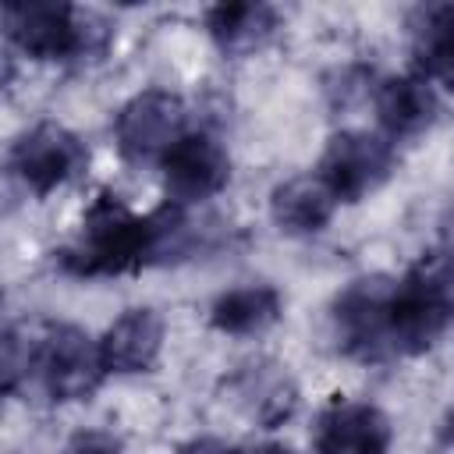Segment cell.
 Returning <instances> with one entry per match:
<instances>
[{
	"label": "cell",
	"mask_w": 454,
	"mask_h": 454,
	"mask_svg": "<svg viewBox=\"0 0 454 454\" xmlns=\"http://www.w3.org/2000/svg\"><path fill=\"white\" fill-rule=\"evenodd\" d=\"M195 241L199 231L188 209L163 202L138 216L110 188H99L82 213L78 238L57 252V262L71 277H121L184 259Z\"/></svg>",
	"instance_id": "6da1fadb"
},
{
	"label": "cell",
	"mask_w": 454,
	"mask_h": 454,
	"mask_svg": "<svg viewBox=\"0 0 454 454\" xmlns=\"http://www.w3.org/2000/svg\"><path fill=\"white\" fill-rule=\"evenodd\" d=\"M454 284L447 252H426L394 280V348L397 355L429 351L450 326Z\"/></svg>",
	"instance_id": "7a4b0ae2"
},
{
	"label": "cell",
	"mask_w": 454,
	"mask_h": 454,
	"mask_svg": "<svg viewBox=\"0 0 454 454\" xmlns=\"http://www.w3.org/2000/svg\"><path fill=\"white\" fill-rule=\"evenodd\" d=\"M330 323L340 351L358 362L397 358L394 348V277L362 273L330 301Z\"/></svg>",
	"instance_id": "3957f363"
},
{
	"label": "cell",
	"mask_w": 454,
	"mask_h": 454,
	"mask_svg": "<svg viewBox=\"0 0 454 454\" xmlns=\"http://www.w3.org/2000/svg\"><path fill=\"white\" fill-rule=\"evenodd\" d=\"M89 14L60 0H7L0 4V32L32 60H71L92 50Z\"/></svg>",
	"instance_id": "277c9868"
},
{
	"label": "cell",
	"mask_w": 454,
	"mask_h": 454,
	"mask_svg": "<svg viewBox=\"0 0 454 454\" xmlns=\"http://www.w3.org/2000/svg\"><path fill=\"white\" fill-rule=\"evenodd\" d=\"M85 167H89L85 142L60 121L32 124L7 149V170L39 199L57 192L60 184L74 181Z\"/></svg>",
	"instance_id": "5b68a950"
},
{
	"label": "cell",
	"mask_w": 454,
	"mask_h": 454,
	"mask_svg": "<svg viewBox=\"0 0 454 454\" xmlns=\"http://www.w3.org/2000/svg\"><path fill=\"white\" fill-rule=\"evenodd\" d=\"M35 369L53 401H85L106 376L99 340L78 323H46L35 340Z\"/></svg>",
	"instance_id": "8992f818"
},
{
	"label": "cell",
	"mask_w": 454,
	"mask_h": 454,
	"mask_svg": "<svg viewBox=\"0 0 454 454\" xmlns=\"http://www.w3.org/2000/svg\"><path fill=\"white\" fill-rule=\"evenodd\" d=\"M188 103L170 89L135 92L114 117V142L128 163H160V156L184 135Z\"/></svg>",
	"instance_id": "52a82bcc"
},
{
	"label": "cell",
	"mask_w": 454,
	"mask_h": 454,
	"mask_svg": "<svg viewBox=\"0 0 454 454\" xmlns=\"http://www.w3.org/2000/svg\"><path fill=\"white\" fill-rule=\"evenodd\" d=\"M394 170H397L394 142L372 131L348 128V131L330 135L316 174L330 184L337 202H362L372 192H380Z\"/></svg>",
	"instance_id": "ba28073f"
},
{
	"label": "cell",
	"mask_w": 454,
	"mask_h": 454,
	"mask_svg": "<svg viewBox=\"0 0 454 454\" xmlns=\"http://www.w3.org/2000/svg\"><path fill=\"white\" fill-rule=\"evenodd\" d=\"M163 192L167 202L192 209L216 199L231 181V153L209 131H184L163 156Z\"/></svg>",
	"instance_id": "9c48e42d"
},
{
	"label": "cell",
	"mask_w": 454,
	"mask_h": 454,
	"mask_svg": "<svg viewBox=\"0 0 454 454\" xmlns=\"http://www.w3.org/2000/svg\"><path fill=\"white\" fill-rule=\"evenodd\" d=\"M394 443V422L380 404L330 397L312 426L316 454H387Z\"/></svg>",
	"instance_id": "30bf717a"
},
{
	"label": "cell",
	"mask_w": 454,
	"mask_h": 454,
	"mask_svg": "<svg viewBox=\"0 0 454 454\" xmlns=\"http://www.w3.org/2000/svg\"><path fill=\"white\" fill-rule=\"evenodd\" d=\"M223 394H227L223 401H231L248 422L262 429L284 426L298 408V383L273 358H255L238 365L223 380Z\"/></svg>",
	"instance_id": "8fae6325"
},
{
	"label": "cell",
	"mask_w": 454,
	"mask_h": 454,
	"mask_svg": "<svg viewBox=\"0 0 454 454\" xmlns=\"http://www.w3.org/2000/svg\"><path fill=\"white\" fill-rule=\"evenodd\" d=\"M372 106H376V121L387 131V142H408L426 135L436 117H440V96L436 85L426 82L422 74L408 71V74H390L380 78L372 89Z\"/></svg>",
	"instance_id": "7c38bea8"
},
{
	"label": "cell",
	"mask_w": 454,
	"mask_h": 454,
	"mask_svg": "<svg viewBox=\"0 0 454 454\" xmlns=\"http://www.w3.org/2000/svg\"><path fill=\"white\" fill-rule=\"evenodd\" d=\"M163 316L149 305H135L124 309L106 333L99 337V358L106 372L117 376H135V372H149L160 362L163 351Z\"/></svg>",
	"instance_id": "4fadbf2b"
},
{
	"label": "cell",
	"mask_w": 454,
	"mask_h": 454,
	"mask_svg": "<svg viewBox=\"0 0 454 454\" xmlns=\"http://www.w3.org/2000/svg\"><path fill=\"white\" fill-rule=\"evenodd\" d=\"M337 206L340 202L319 174H294L270 192V216L284 234H319Z\"/></svg>",
	"instance_id": "5bb4252c"
},
{
	"label": "cell",
	"mask_w": 454,
	"mask_h": 454,
	"mask_svg": "<svg viewBox=\"0 0 454 454\" xmlns=\"http://www.w3.org/2000/svg\"><path fill=\"white\" fill-rule=\"evenodd\" d=\"M415 74L447 89L454 78V7L450 4H419L408 14Z\"/></svg>",
	"instance_id": "9a60e30c"
},
{
	"label": "cell",
	"mask_w": 454,
	"mask_h": 454,
	"mask_svg": "<svg viewBox=\"0 0 454 454\" xmlns=\"http://www.w3.org/2000/svg\"><path fill=\"white\" fill-rule=\"evenodd\" d=\"M280 25L277 7L262 0H234V4H213L206 11V32L227 57H245L273 39Z\"/></svg>",
	"instance_id": "2e32d148"
},
{
	"label": "cell",
	"mask_w": 454,
	"mask_h": 454,
	"mask_svg": "<svg viewBox=\"0 0 454 454\" xmlns=\"http://www.w3.org/2000/svg\"><path fill=\"white\" fill-rule=\"evenodd\" d=\"M284 312V298L273 284H241L223 291L209 305V326L227 337H259Z\"/></svg>",
	"instance_id": "e0dca14e"
},
{
	"label": "cell",
	"mask_w": 454,
	"mask_h": 454,
	"mask_svg": "<svg viewBox=\"0 0 454 454\" xmlns=\"http://www.w3.org/2000/svg\"><path fill=\"white\" fill-rule=\"evenodd\" d=\"M32 369H35V340H28L18 326H0V401L14 394Z\"/></svg>",
	"instance_id": "ac0fdd59"
},
{
	"label": "cell",
	"mask_w": 454,
	"mask_h": 454,
	"mask_svg": "<svg viewBox=\"0 0 454 454\" xmlns=\"http://www.w3.org/2000/svg\"><path fill=\"white\" fill-rule=\"evenodd\" d=\"M67 454H124V440L114 429H82L71 436Z\"/></svg>",
	"instance_id": "d6986e66"
},
{
	"label": "cell",
	"mask_w": 454,
	"mask_h": 454,
	"mask_svg": "<svg viewBox=\"0 0 454 454\" xmlns=\"http://www.w3.org/2000/svg\"><path fill=\"white\" fill-rule=\"evenodd\" d=\"M227 454H298L287 443H248V447H227Z\"/></svg>",
	"instance_id": "ffe728a7"
},
{
	"label": "cell",
	"mask_w": 454,
	"mask_h": 454,
	"mask_svg": "<svg viewBox=\"0 0 454 454\" xmlns=\"http://www.w3.org/2000/svg\"><path fill=\"white\" fill-rule=\"evenodd\" d=\"M177 454H227V443H220V440H192L188 447H181Z\"/></svg>",
	"instance_id": "44dd1931"
}]
</instances>
